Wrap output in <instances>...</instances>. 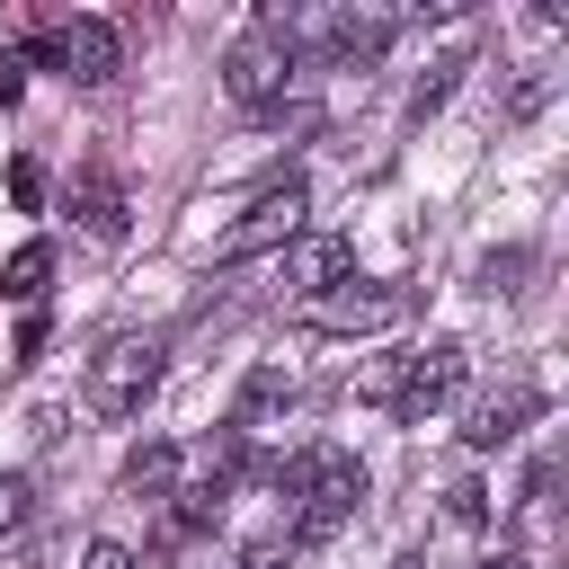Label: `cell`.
Masks as SVG:
<instances>
[{"mask_svg": "<svg viewBox=\"0 0 569 569\" xmlns=\"http://www.w3.org/2000/svg\"><path fill=\"white\" fill-rule=\"evenodd\" d=\"M116 489H124V498H169V489H178V445H160V436L133 445L124 471H116Z\"/></svg>", "mask_w": 569, "mask_h": 569, "instance_id": "cell-12", "label": "cell"}, {"mask_svg": "<svg viewBox=\"0 0 569 569\" xmlns=\"http://www.w3.org/2000/svg\"><path fill=\"white\" fill-rule=\"evenodd\" d=\"M267 480L293 498L284 507V542L302 551V542H329L356 507H365V462L347 453V445H302L293 462H267Z\"/></svg>", "mask_w": 569, "mask_h": 569, "instance_id": "cell-1", "label": "cell"}, {"mask_svg": "<svg viewBox=\"0 0 569 569\" xmlns=\"http://www.w3.org/2000/svg\"><path fill=\"white\" fill-rule=\"evenodd\" d=\"M18 89H27V53L0 44V107H18Z\"/></svg>", "mask_w": 569, "mask_h": 569, "instance_id": "cell-20", "label": "cell"}, {"mask_svg": "<svg viewBox=\"0 0 569 569\" xmlns=\"http://www.w3.org/2000/svg\"><path fill=\"white\" fill-rule=\"evenodd\" d=\"M9 196H18V213H36L44 204V169L36 160H9Z\"/></svg>", "mask_w": 569, "mask_h": 569, "instance_id": "cell-18", "label": "cell"}, {"mask_svg": "<svg viewBox=\"0 0 569 569\" xmlns=\"http://www.w3.org/2000/svg\"><path fill=\"white\" fill-rule=\"evenodd\" d=\"M391 373H400V356H373V365H365V382H356V391H365V400H382V409H391Z\"/></svg>", "mask_w": 569, "mask_h": 569, "instance_id": "cell-19", "label": "cell"}, {"mask_svg": "<svg viewBox=\"0 0 569 569\" xmlns=\"http://www.w3.org/2000/svg\"><path fill=\"white\" fill-rule=\"evenodd\" d=\"M302 213H311V187L284 169V178H276V187H258V196L240 204V222L222 231V267L267 258V249H293V240H302Z\"/></svg>", "mask_w": 569, "mask_h": 569, "instance_id": "cell-3", "label": "cell"}, {"mask_svg": "<svg viewBox=\"0 0 569 569\" xmlns=\"http://www.w3.org/2000/svg\"><path fill=\"white\" fill-rule=\"evenodd\" d=\"M284 409H293V373H284V365H249V373H240V400H231L222 427H231V436H258V427L284 418Z\"/></svg>", "mask_w": 569, "mask_h": 569, "instance_id": "cell-11", "label": "cell"}, {"mask_svg": "<svg viewBox=\"0 0 569 569\" xmlns=\"http://www.w3.org/2000/svg\"><path fill=\"white\" fill-rule=\"evenodd\" d=\"M462 373H471V347H462V338H427V347L400 356V373H391V418H400V427H427V418L462 391Z\"/></svg>", "mask_w": 569, "mask_h": 569, "instance_id": "cell-5", "label": "cell"}, {"mask_svg": "<svg viewBox=\"0 0 569 569\" xmlns=\"http://www.w3.org/2000/svg\"><path fill=\"white\" fill-rule=\"evenodd\" d=\"M293 71H302V62H293V44H284V36L267 27V9H258V18L231 36V53H222V98H231V107H249V116H276V107H284V89H293Z\"/></svg>", "mask_w": 569, "mask_h": 569, "instance_id": "cell-2", "label": "cell"}, {"mask_svg": "<svg viewBox=\"0 0 569 569\" xmlns=\"http://www.w3.org/2000/svg\"><path fill=\"white\" fill-rule=\"evenodd\" d=\"M27 516H36V480L27 471H0V542L27 533Z\"/></svg>", "mask_w": 569, "mask_h": 569, "instance_id": "cell-16", "label": "cell"}, {"mask_svg": "<svg viewBox=\"0 0 569 569\" xmlns=\"http://www.w3.org/2000/svg\"><path fill=\"white\" fill-rule=\"evenodd\" d=\"M80 569H142V560H133L124 542H89V551H80Z\"/></svg>", "mask_w": 569, "mask_h": 569, "instance_id": "cell-21", "label": "cell"}, {"mask_svg": "<svg viewBox=\"0 0 569 569\" xmlns=\"http://www.w3.org/2000/svg\"><path fill=\"white\" fill-rule=\"evenodd\" d=\"M480 569H533V560H525V551H498V560H480Z\"/></svg>", "mask_w": 569, "mask_h": 569, "instance_id": "cell-22", "label": "cell"}, {"mask_svg": "<svg viewBox=\"0 0 569 569\" xmlns=\"http://www.w3.org/2000/svg\"><path fill=\"white\" fill-rule=\"evenodd\" d=\"M36 53H44L71 89H107V80L124 71V36H116L107 18H62L53 36H36Z\"/></svg>", "mask_w": 569, "mask_h": 569, "instance_id": "cell-7", "label": "cell"}, {"mask_svg": "<svg viewBox=\"0 0 569 569\" xmlns=\"http://www.w3.org/2000/svg\"><path fill=\"white\" fill-rule=\"evenodd\" d=\"M302 320H311L320 338H373V329H400V320H409V284H365V276H347L338 293L302 302Z\"/></svg>", "mask_w": 569, "mask_h": 569, "instance_id": "cell-6", "label": "cell"}, {"mask_svg": "<svg viewBox=\"0 0 569 569\" xmlns=\"http://www.w3.org/2000/svg\"><path fill=\"white\" fill-rule=\"evenodd\" d=\"M445 516H453V525H489V489H480V480H453V489H445Z\"/></svg>", "mask_w": 569, "mask_h": 569, "instance_id": "cell-17", "label": "cell"}, {"mask_svg": "<svg viewBox=\"0 0 569 569\" xmlns=\"http://www.w3.org/2000/svg\"><path fill=\"white\" fill-rule=\"evenodd\" d=\"M160 391V338H107L89 356V409L98 418H142V400Z\"/></svg>", "mask_w": 569, "mask_h": 569, "instance_id": "cell-4", "label": "cell"}, {"mask_svg": "<svg viewBox=\"0 0 569 569\" xmlns=\"http://www.w3.org/2000/svg\"><path fill=\"white\" fill-rule=\"evenodd\" d=\"M453 80H462V53H445V62H427V80L409 89V124H427L445 98H453Z\"/></svg>", "mask_w": 569, "mask_h": 569, "instance_id": "cell-15", "label": "cell"}, {"mask_svg": "<svg viewBox=\"0 0 569 569\" xmlns=\"http://www.w3.org/2000/svg\"><path fill=\"white\" fill-rule=\"evenodd\" d=\"M391 569H427V560H418V551H400V560H391Z\"/></svg>", "mask_w": 569, "mask_h": 569, "instance_id": "cell-23", "label": "cell"}, {"mask_svg": "<svg viewBox=\"0 0 569 569\" xmlns=\"http://www.w3.org/2000/svg\"><path fill=\"white\" fill-rule=\"evenodd\" d=\"M222 507H231V489H222V480H204V471H196L187 489H169V525H178V533H204V525H222Z\"/></svg>", "mask_w": 569, "mask_h": 569, "instance_id": "cell-14", "label": "cell"}, {"mask_svg": "<svg viewBox=\"0 0 569 569\" xmlns=\"http://www.w3.org/2000/svg\"><path fill=\"white\" fill-rule=\"evenodd\" d=\"M533 409H542V391L516 373V382H498L489 400H471V418H462V445H471V453H498V445H516V436H525V418H533Z\"/></svg>", "mask_w": 569, "mask_h": 569, "instance_id": "cell-8", "label": "cell"}, {"mask_svg": "<svg viewBox=\"0 0 569 569\" xmlns=\"http://www.w3.org/2000/svg\"><path fill=\"white\" fill-rule=\"evenodd\" d=\"M71 213H80V231H89L98 249H116V240H124V222H133V213H124V178H116L107 160H89V169H80V187H71Z\"/></svg>", "mask_w": 569, "mask_h": 569, "instance_id": "cell-9", "label": "cell"}, {"mask_svg": "<svg viewBox=\"0 0 569 569\" xmlns=\"http://www.w3.org/2000/svg\"><path fill=\"white\" fill-rule=\"evenodd\" d=\"M44 284H53V240H18L9 267H0V293L9 302H44Z\"/></svg>", "mask_w": 569, "mask_h": 569, "instance_id": "cell-13", "label": "cell"}, {"mask_svg": "<svg viewBox=\"0 0 569 569\" xmlns=\"http://www.w3.org/2000/svg\"><path fill=\"white\" fill-rule=\"evenodd\" d=\"M347 276H356V240H347V231H302V240H293V284H302V302L338 293Z\"/></svg>", "mask_w": 569, "mask_h": 569, "instance_id": "cell-10", "label": "cell"}]
</instances>
